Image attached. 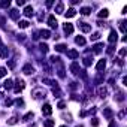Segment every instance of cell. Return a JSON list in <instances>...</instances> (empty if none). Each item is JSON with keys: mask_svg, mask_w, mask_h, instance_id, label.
Returning a JSON list of instances; mask_svg holds the SVG:
<instances>
[{"mask_svg": "<svg viewBox=\"0 0 127 127\" xmlns=\"http://www.w3.org/2000/svg\"><path fill=\"white\" fill-rule=\"evenodd\" d=\"M58 108H60V109H64V108H66V103H64V102H60V103H58Z\"/></svg>", "mask_w": 127, "mask_h": 127, "instance_id": "40", "label": "cell"}, {"mask_svg": "<svg viewBox=\"0 0 127 127\" xmlns=\"http://www.w3.org/2000/svg\"><path fill=\"white\" fill-rule=\"evenodd\" d=\"M30 118H33V112H27L24 115V118H22V121H30Z\"/></svg>", "mask_w": 127, "mask_h": 127, "instance_id": "29", "label": "cell"}, {"mask_svg": "<svg viewBox=\"0 0 127 127\" xmlns=\"http://www.w3.org/2000/svg\"><path fill=\"white\" fill-rule=\"evenodd\" d=\"M44 127H54V120H46Z\"/></svg>", "mask_w": 127, "mask_h": 127, "instance_id": "30", "label": "cell"}, {"mask_svg": "<svg viewBox=\"0 0 127 127\" xmlns=\"http://www.w3.org/2000/svg\"><path fill=\"white\" fill-rule=\"evenodd\" d=\"M22 72H24L25 75H31L33 72H35V69L31 67V64H25V66L22 67Z\"/></svg>", "mask_w": 127, "mask_h": 127, "instance_id": "5", "label": "cell"}, {"mask_svg": "<svg viewBox=\"0 0 127 127\" xmlns=\"http://www.w3.org/2000/svg\"><path fill=\"white\" fill-rule=\"evenodd\" d=\"M106 94H108V90H106L105 87H100V88H99V96H100L102 99H105Z\"/></svg>", "mask_w": 127, "mask_h": 127, "instance_id": "15", "label": "cell"}, {"mask_svg": "<svg viewBox=\"0 0 127 127\" xmlns=\"http://www.w3.org/2000/svg\"><path fill=\"white\" fill-rule=\"evenodd\" d=\"M108 40H109V44H115V42L118 40V35H117V31H115V30H111Z\"/></svg>", "mask_w": 127, "mask_h": 127, "instance_id": "2", "label": "cell"}, {"mask_svg": "<svg viewBox=\"0 0 127 127\" xmlns=\"http://www.w3.org/2000/svg\"><path fill=\"white\" fill-rule=\"evenodd\" d=\"M108 15H109L108 9H102V11L99 12V16H100V18H108Z\"/></svg>", "mask_w": 127, "mask_h": 127, "instance_id": "21", "label": "cell"}, {"mask_svg": "<svg viewBox=\"0 0 127 127\" xmlns=\"http://www.w3.org/2000/svg\"><path fill=\"white\" fill-rule=\"evenodd\" d=\"M84 64H85V66H91V64H93V58L85 57V58H84Z\"/></svg>", "mask_w": 127, "mask_h": 127, "instance_id": "28", "label": "cell"}, {"mask_svg": "<svg viewBox=\"0 0 127 127\" xmlns=\"http://www.w3.org/2000/svg\"><path fill=\"white\" fill-rule=\"evenodd\" d=\"M29 24H30V22H29V21H25V20H24V21H20V22H18L20 29H27V27H29Z\"/></svg>", "mask_w": 127, "mask_h": 127, "instance_id": "23", "label": "cell"}, {"mask_svg": "<svg viewBox=\"0 0 127 127\" xmlns=\"http://www.w3.org/2000/svg\"><path fill=\"white\" fill-rule=\"evenodd\" d=\"M0 25H5V18H2V16H0Z\"/></svg>", "mask_w": 127, "mask_h": 127, "instance_id": "44", "label": "cell"}, {"mask_svg": "<svg viewBox=\"0 0 127 127\" xmlns=\"http://www.w3.org/2000/svg\"><path fill=\"white\" fill-rule=\"evenodd\" d=\"M55 51H58V52H64V51H66V45H63V44L57 45L55 46Z\"/></svg>", "mask_w": 127, "mask_h": 127, "instance_id": "24", "label": "cell"}, {"mask_svg": "<svg viewBox=\"0 0 127 127\" xmlns=\"http://www.w3.org/2000/svg\"><path fill=\"white\" fill-rule=\"evenodd\" d=\"M24 87H25V84H24V81H16V87H15V93H20V91H22V90H24Z\"/></svg>", "mask_w": 127, "mask_h": 127, "instance_id": "6", "label": "cell"}, {"mask_svg": "<svg viewBox=\"0 0 127 127\" xmlns=\"http://www.w3.org/2000/svg\"><path fill=\"white\" fill-rule=\"evenodd\" d=\"M96 67H97V70H99V72H102V70H103L105 67H106V61H105V60H100V61L97 63Z\"/></svg>", "mask_w": 127, "mask_h": 127, "instance_id": "14", "label": "cell"}, {"mask_svg": "<svg viewBox=\"0 0 127 127\" xmlns=\"http://www.w3.org/2000/svg\"><path fill=\"white\" fill-rule=\"evenodd\" d=\"M103 115L108 118V120H111V118H112V115H114V114H112V109H111V108H106V109H103Z\"/></svg>", "mask_w": 127, "mask_h": 127, "instance_id": "10", "label": "cell"}, {"mask_svg": "<svg viewBox=\"0 0 127 127\" xmlns=\"http://www.w3.org/2000/svg\"><path fill=\"white\" fill-rule=\"evenodd\" d=\"M67 57H69V58H78L79 52L76 49H70V51H67Z\"/></svg>", "mask_w": 127, "mask_h": 127, "instance_id": "8", "label": "cell"}, {"mask_svg": "<svg viewBox=\"0 0 127 127\" xmlns=\"http://www.w3.org/2000/svg\"><path fill=\"white\" fill-rule=\"evenodd\" d=\"M7 54H9V49H7V48H5V46L0 48V57H2V58H6Z\"/></svg>", "mask_w": 127, "mask_h": 127, "instance_id": "13", "label": "cell"}, {"mask_svg": "<svg viewBox=\"0 0 127 127\" xmlns=\"http://www.w3.org/2000/svg\"><path fill=\"white\" fill-rule=\"evenodd\" d=\"M52 94H54L55 97H60V96H61V91L58 90V88H54V90H52Z\"/></svg>", "mask_w": 127, "mask_h": 127, "instance_id": "33", "label": "cell"}, {"mask_svg": "<svg viewBox=\"0 0 127 127\" xmlns=\"http://www.w3.org/2000/svg\"><path fill=\"white\" fill-rule=\"evenodd\" d=\"M91 126H93V127H97V126H99L97 118H93V120H91Z\"/></svg>", "mask_w": 127, "mask_h": 127, "instance_id": "36", "label": "cell"}, {"mask_svg": "<svg viewBox=\"0 0 127 127\" xmlns=\"http://www.w3.org/2000/svg\"><path fill=\"white\" fill-rule=\"evenodd\" d=\"M48 24H49V27L51 29H57V20H55V16H52V15H51L49 16V18H48Z\"/></svg>", "mask_w": 127, "mask_h": 127, "instance_id": "3", "label": "cell"}, {"mask_svg": "<svg viewBox=\"0 0 127 127\" xmlns=\"http://www.w3.org/2000/svg\"><path fill=\"white\" fill-rule=\"evenodd\" d=\"M9 5H11V2H9V0H5V2H2V3H0V7H7Z\"/></svg>", "mask_w": 127, "mask_h": 127, "instance_id": "35", "label": "cell"}, {"mask_svg": "<svg viewBox=\"0 0 127 127\" xmlns=\"http://www.w3.org/2000/svg\"><path fill=\"white\" fill-rule=\"evenodd\" d=\"M75 42H76L78 45H85V39H84L82 36H78V37L75 39Z\"/></svg>", "mask_w": 127, "mask_h": 127, "instance_id": "22", "label": "cell"}, {"mask_svg": "<svg viewBox=\"0 0 127 127\" xmlns=\"http://www.w3.org/2000/svg\"><path fill=\"white\" fill-rule=\"evenodd\" d=\"M42 114L46 115V117L52 114V108H51V105H45L44 108H42Z\"/></svg>", "mask_w": 127, "mask_h": 127, "instance_id": "4", "label": "cell"}, {"mask_svg": "<svg viewBox=\"0 0 127 127\" xmlns=\"http://www.w3.org/2000/svg\"><path fill=\"white\" fill-rule=\"evenodd\" d=\"M16 123H18V118H16V117H12V118H9V120H7V124H11V126L16 124Z\"/></svg>", "mask_w": 127, "mask_h": 127, "instance_id": "27", "label": "cell"}, {"mask_svg": "<svg viewBox=\"0 0 127 127\" xmlns=\"http://www.w3.org/2000/svg\"><path fill=\"white\" fill-rule=\"evenodd\" d=\"M79 27H81L82 31H85V33L91 31V25H88V24H85V22H79Z\"/></svg>", "mask_w": 127, "mask_h": 127, "instance_id": "9", "label": "cell"}, {"mask_svg": "<svg viewBox=\"0 0 127 127\" xmlns=\"http://www.w3.org/2000/svg\"><path fill=\"white\" fill-rule=\"evenodd\" d=\"M40 36L44 37V39H48V37H51V33H49V30H42L40 31Z\"/></svg>", "mask_w": 127, "mask_h": 127, "instance_id": "20", "label": "cell"}, {"mask_svg": "<svg viewBox=\"0 0 127 127\" xmlns=\"http://www.w3.org/2000/svg\"><path fill=\"white\" fill-rule=\"evenodd\" d=\"M9 15H11V18H12V20H18V18H20L18 11H15V9H12V11L9 12Z\"/></svg>", "mask_w": 127, "mask_h": 127, "instance_id": "18", "label": "cell"}, {"mask_svg": "<svg viewBox=\"0 0 127 127\" xmlns=\"http://www.w3.org/2000/svg\"><path fill=\"white\" fill-rule=\"evenodd\" d=\"M31 94H33V97H35V99H40V97H45L46 93H45L44 88H36V90H33Z\"/></svg>", "mask_w": 127, "mask_h": 127, "instance_id": "1", "label": "cell"}, {"mask_svg": "<svg viewBox=\"0 0 127 127\" xmlns=\"http://www.w3.org/2000/svg\"><path fill=\"white\" fill-rule=\"evenodd\" d=\"M5 103H6V106H11V105H12V100H11V99H6Z\"/></svg>", "mask_w": 127, "mask_h": 127, "instance_id": "41", "label": "cell"}, {"mask_svg": "<svg viewBox=\"0 0 127 127\" xmlns=\"http://www.w3.org/2000/svg\"><path fill=\"white\" fill-rule=\"evenodd\" d=\"M90 12H91L90 7H82V9H81V14H82V15H88Z\"/></svg>", "mask_w": 127, "mask_h": 127, "instance_id": "32", "label": "cell"}, {"mask_svg": "<svg viewBox=\"0 0 127 127\" xmlns=\"http://www.w3.org/2000/svg\"><path fill=\"white\" fill-rule=\"evenodd\" d=\"M78 127H82V126H78Z\"/></svg>", "mask_w": 127, "mask_h": 127, "instance_id": "47", "label": "cell"}, {"mask_svg": "<svg viewBox=\"0 0 127 127\" xmlns=\"http://www.w3.org/2000/svg\"><path fill=\"white\" fill-rule=\"evenodd\" d=\"M2 97H3V94H2V93H0V99H2Z\"/></svg>", "mask_w": 127, "mask_h": 127, "instance_id": "46", "label": "cell"}, {"mask_svg": "<svg viewBox=\"0 0 127 127\" xmlns=\"http://www.w3.org/2000/svg\"><path fill=\"white\" fill-rule=\"evenodd\" d=\"M102 48H103V44H97V45H94V49H93V52H94V54H99L100 51H102Z\"/></svg>", "mask_w": 127, "mask_h": 127, "instance_id": "19", "label": "cell"}, {"mask_svg": "<svg viewBox=\"0 0 127 127\" xmlns=\"http://www.w3.org/2000/svg\"><path fill=\"white\" fill-rule=\"evenodd\" d=\"M5 88L6 90H11L12 88V79H6L5 81Z\"/></svg>", "mask_w": 127, "mask_h": 127, "instance_id": "25", "label": "cell"}, {"mask_svg": "<svg viewBox=\"0 0 127 127\" xmlns=\"http://www.w3.org/2000/svg\"><path fill=\"white\" fill-rule=\"evenodd\" d=\"M16 5H18V6H22V5H24V0H16Z\"/></svg>", "mask_w": 127, "mask_h": 127, "instance_id": "43", "label": "cell"}, {"mask_svg": "<svg viewBox=\"0 0 127 127\" xmlns=\"http://www.w3.org/2000/svg\"><path fill=\"white\" fill-rule=\"evenodd\" d=\"M120 55H121V57H124V55H126V49H124V48H123V49H120Z\"/></svg>", "mask_w": 127, "mask_h": 127, "instance_id": "42", "label": "cell"}, {"mask_svg": "<svg viewBox=\"0 0 127 127\" xmlns=\"http://www.w3.org/2000/svg\"><path fill=\"white\" fill-rule=\"evenodd\" d=\"M6 67H0V78H3V76H6Z\"/></svg>", "mask_w": 127, "mask_h": 127, "instance_id": "34", "label": "cell"}, {"mask_svg": "<svg viewBox=\"0 0 127 127\" xmlns=\"http://www.w3.org/2000/svg\"><path fill=\"white\" fill-rule=\"evenodd\" d=\"M70 70H72L73 75L79 73V66H78V63H72V64H70Z\"/></svg>", "mask_w": 127, "mask_h": 127, "instance_id": "12", "label": "cell"}, {"mask_svg": "<svg viewBox=\"0 0 127 127\" xmlns=\"http://www.w3.org/2000/svg\"><path fill=\"white\" fill-rule=\"evenodd\" d=\"M22 14H24L25 16H31V15H33V7H31V6H25Z\"/></svg>", "mask_w": 127, "mask_h": 127, "instance_id": "11", "label": "cell"}, {"mask_svg": "<svg viewBox=\"0 0 127 127\" xmlns=\"http://www.w3.org/2000/svg\"><path fill=\"white\" fill-rule=\"evenodd\" d=\"M120 27H121V31L126 33V21H121V25H120Z\"/></svg>", "mask_w": 127, "mask_h": 127, "instance_id": "38", "label": "cell"}, {"mask_svg": "<svg viewBox=\"0 0 127 127\" xmlns=\"http://www.w3.org/2000/svg\"><path fill=\"white\" fill-rule=\"evenodd\" d=\"M99 37H100V33H94V35L91 36V40H97Z\"/></svg>", "mask_w": 127, "mask_h": 127, "instance_id": "37", "label": "cell"}, {"mask_svg": "<svg viewBox=\"0 0 127 127\" xmlns=\"http://www.w3.org/2000/svg\"><path fill=\"white\" fill-rule=\"evenodd\" d=\"M76 15V11L73 9V7H70V9H67V12H66V18H72V16H75Z\"/></svg>", "mask_w": 127, "mask_h": 127, "instance_id": "17", "label": "cell"}, {"mask_svg": "<svg viewBox=\"0 0 127 127\" xmlns=\"http://www.w3.org/2000/svg\"><path fill=\"white\" fill-rule=\"evenodd\" d=\"M115 99H117L118 102H123V100H124V93H123V91H118V93H117V97H115Z\"/></svg>", "mask_w": 127, "mask_h": 127, "instance_id": "26", "label": "cell"}, {"mask_svg": "<svg viewBox=\"0 0 127 127\" xmlns=\"http://www.w3.org/2000/svg\"><path fill=\"white\" fill-rule=\"evenodd\" d=\"M39 48H40L42 52H48V45H46V44H40V45H39Z\"/></svg>", "mask_w": 127, "mask_h": 127, "instance_id": "31", "label": "cell"}, {"mask_svg": "<svg viewBox=\"0 0 127 127\" xmlns=\"http://www.w3.org/2000/svg\"><path fill=\"white\" fill-rule=\"evenodd\" d=\"M61 127H66V126H61Z\"/></svg>", "mask_w": 127, "mask_h": 127, "instance_id": "48", "label": "cell"}, {"mask_svg": "<svg viewBox=\"0 0 127 127\" xmlns=\"http://www.w3.org/2000/svg\"><path fill=\"white\" fill-rule=\"evenodd\" d=\"M109 127H117V124H115V123H114V121H112V123H111V124H109Z\"/></svg>", "mask_w": 127, "mask_h": 127, "instance_id": "45", "label": "cell"}, {"mask_svg": "<svg viewBox=\"0 0 127 127\" xmlns=\"http://www.w3.org/2000/svg\"><path fill=\"white\" fill-rule=\"evenodd\" d=\"M64 33H66V35H72V33H73V25L72 24H69V22H67V24H64Z\"/></svg>", "mask_w": 127, "mask_h": 127, "instance_id": "7", "label": "cell"}, {"mask_svg": "<svg viewBox=\"0 0 127 127\" xmlns=\"http://www.w3.org/2000/svg\"><path fill=\"white\" fill-rule=\"evenodd\" d=\"M102 79H103V76L99 73V75H97V78H96V82H102Z\"/></svg>", "mask_w": 127, "mask_h": 127, "instance_id": "39", "label": "cell"}, {"mask_svg": "<svg viewBox=\"0 0 127 127\" xmlns=\"http://www.w3.org/2000/svg\"><path fill=\"white\" fill-rule=\"evenodd\" d=\"M63 9H64V5L60 2V3H57L55 6V14H63Z\"/></svg>", "mask_w": 127, "mask_h": 127, "instance_id": "16", "label": "cell"}]
</instances>
